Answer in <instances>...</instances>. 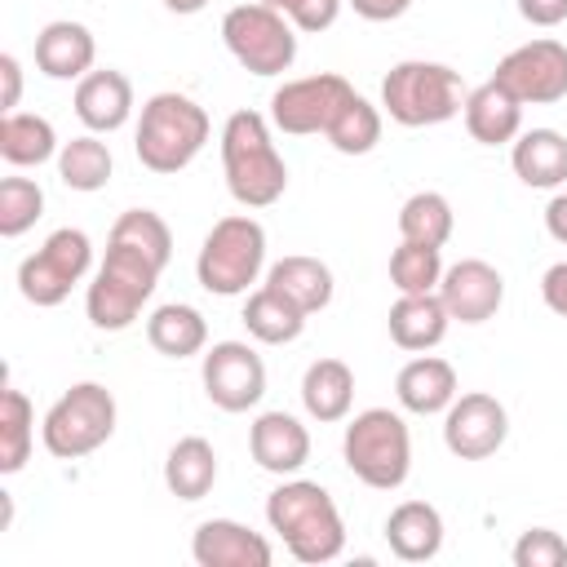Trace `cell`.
<instances>
[{
  "mask_svg": "<svg viewBox=\"0 0 567 567\" xmlns=\"http://www.w3.org/2000/svg\"><path fill=\"white\" fill-rule=\"evenodd\" d=\"M266 523L270 532H279V540L288 545V554L306 567L332 563L346 549V523L337 501L310 483V478H288L266 496Z\"/></svg>",
  "mask_w": 567,
  "mask_h": 567,
  "instance_id": "obj_1",
  "label": "cell"
},
{
  "mask_svg": "<svg viewBox=\"0 0 567 567\" xmlns=\"http://www.w3.org/2000/svg\"><path fill=\"white\" fill-rule=\"evenodd\" d=\"M221 173L230 199L244 208H270L288 190V164L261 111H235L221 124Z\"/></svg>",
  "mask_w": 567,
  "mask_h": 567,
  "instance_id": "obj_2",
  "label": "cell"
},
{
  "mask_svg": "<svg viewBox=\"0 0 567 567\" xmlns=\"http://www.w3.org/2000/svg\"><path fill=\"white\" fill-rule=\"evenodd\" d=\"M159 270H164L159 257H151V252H142L137 244L111 235L106 261L97 266L89 292H84L89 323L102 328V332H124V328H133V319L142 315V306L151 301V292H155V284H159Z\"/></svg>",
  "mask_w": 567,
  "mask_h": 567,
  "instance_id": "obj_3",
  "label": "cell"
},
{
  "mask_svg": "<svg viewBox=\"0 0 567 567\" xmlns=\"http://www.w3.org/2000/svg\"><path fill=\"white\" fill-rule=\"evenodd\" d=\"M208 133H213L208 111L195 97L155 93L142 106V120H137V133H133V151H137L142 168H151L159 177H173L204 151Z\"/></svg>",
  "mask_w": 567,
  "mask_h": 567,
  "instance_id": "obj_4",
  "label": "cell"
},
{
  "mask_svg": "<svg viewBox=\"0 0 567 567\" xmlns=\"http://www.w3.org/2000/svg\"><path fill=\"white\" fill-rule=\"evenodd\" d=\"M381 106L403 128L443 124V120L461 115V106H465L461 71H452L447 62H425V58L394 62L381 80Z\"/></svg>",
  "mask_w": 567,
  "mask_h": 567,
  "instance_id": "obj_5",
  "label": "cell"
},
{
  "mask_svg": "<svg viewBox=\"0 0 567 567\" xmlns=\"http://www.w3.org/2000/svg\"><path fill=\"white\" fill-rule=\"evenodd\" d=\"M266 266V230L248 213H230L213 221V230L199 244L195 279L213 297H244Z\"/></svg>",
  "mask_w": 567,
  "mask_h": 567,
  "instance_id": "obj_6",
  "label": "cell"
},
{
  "mask_svg": "<svg viewBox=\"0 0 567 567\" xmlns=\"http://www.w3.org/2000/svg\"><path fill=\"white\" fill-rule=\"evenodd\" d=\"M341 456L350 465V474L377 492H394L408 483L412 470V434L408 421L390 408H368L346 425L341 439Z\"/></svg>",
  "mask_w": 567,
  "mask_h": 567,
  "instance_id": "obj_7",
  "label": "cell"
},
{
  "mask_svg": "<svg viewBox=\"0 0 567 567\" xmlns=\"http://www.w3.org/2000/svg\"><path fill=\"white\" fill-rule=\"evenodd\" d=\"M115 434V394L102 381H75L40 425L44 452L58 461H80Z\"/></svg>",
  "mask_w": 567,
  "mask_h": 567,
  "instance_id": "obj_8",
  "label": "cell"
},
{
  "mask_svg": "<svg viewBox=\"0 0 567 567\" xmlns=\"http://www.w3.org/2000/svg\"><path fill=\"white\" fill-rule=\"evenodd\" d=\"M221 40L230 49V58L252 71V75H284L292 62H297V35H292V22L261 4V0H248V4H235L226 9L221 18Z\"/></svg>",
  "mask_w": 567,
  "mask_h": 567,
  "instance_id": "obj_9",
  "label": "cell"
},
{
  "mask_svg": "<svg viewBox=\"0 0 567 567\" xmlns=\"http://www.w3.org/2000/svg\"><path fill=\"white\" fill-rule=\"evenodd\" d=\"M89 266H93V244H89V235L75 230V226H62V230H53V235L18 266V292H22L31 306H40V310L62 306V301L71 297V288L89 275Z\"/></svg>",
  "mask_w": 567,
  "mask_h": 567,
  "instance_id": "obj_10",
  "label": "cell"
},
{
  "mask_svg": "<svg viewBox=\"0 0 567 567\" xmlns=\"http://www.w3.org/2000/svg\"><path fill=\"white\" fill-rule=\"evenodd\" d=\"M350 97H354V89H350L346 75H332V71L301 75V80H288V84L275 89V97H270V124L279 133H292V137L328 133V124L337 120V111Z\"/></svg>",
  "mask_w": 567,
  "mask_h": 567,
  "instance_id": "obj_11",
  "label": "cell"
},
{
  "mask_svg": "<svg viewBox=\"0 0 567 567\" xmlns=\"http://www.w3.org/2000/svg\"><path fill=\"white\" fill-rule=\"evenodd\" d=\"M501 89H509L523 106H549V102H563L567 97V44L540 35V40H527L518 49H509L501 62H496V75H492Z\"/></svg>",
  "mask_w": 567,
  "mask_h": 567,
  "instance_id": "obj_12",
  "label": "cell"
},
{
  "mask_svg": "<svg viewBox=\"0 0 567 567\" xmlns=\"http://www.w3.org/2000/svg\"><path fill=\"white\" fill-rule=\"evenodd\" d=\"M199 377H204V394L221 412H248L266 394V363L248 341H217L204 354Z\"/></svg>",
  "mask_w": 567,
  "mask_h": 567,
  "instance_id": "obj_13",
  "label": "cell"
},
{
  "mask_svg": "<svg viewBox=\"0 0 567 567\" xmlns=\"http://www.w3.org/2000/svg\"><path fill=\"white\" fill-rule=\"evenodd\" d=\"M505 434H509V412L487 390L456 394L452 408L443 412V443L461 461H487V456H496L501 443H505Z\"/></svg>",
  "mask_w": 567,
  "mask_h": 567,
  "instance_id": "obj_14",
  "label": "cell"
},
{
  "mask_svg": "<svg viewBox=\"0 0 567 567\" xmlns=\"http://www.w3.org/2000/svg\"><path fill=\"white\" fill-rule=\"evenodd\" d=\"M439 297H443V306H447V315L456 323H487L505 301V279H501V270L492 261L465 257V261L443 270Z\"/></svg>",
  "mask_w": 567,
  "mask_h": 567,
  "instance_id": "obj_15",
  "label": "cell"
},
{
  "mask_svg": "<svg viewBox=\"0 0 567 567\" xmlns=\"http://www.w3.org/2000/svg\"><path fill=\"white\" fill-rule=\"evenodd\" d=\"M190 558L199 567H270L275 549L261 532L235 518H204L190 536Z\"/></svg>",
  "mask_w": 567,
  "mask_h": 567,
  "instance_id": "obj_16",
  "label": "cell"
},
{
  "mask_svg": "<svg viewBox=\"0 0 567 567\" xmlns=\"http://www.w3.org/2000/svg\"><path fill=\"white\" fill-rule=\"evenodd\" d=\"M248 452L266 474H297L310 461V430L292 412H261L248 425Z\"/></svg>",
  "mask_w": 567,
  "mask_h": 567,
  "instance_id": "obj_17",
  "label": "cell"
},
{
  "mask_svg": "<svg viewBox=\"0 0 567 567\" xmlns=\"http://www.w3.org/2000/svg\"><path fill=\"white\" fill-rule=\"evenodd\" d=\"M394 399L412 416H439L456 399V368L439 354H416L394 377Z\"/></svg>",
  "mask_w": 567,
  "mask_h": 567,
  "instance_id": "obj_18",
  "label": "cell"
},
{
  "mask_svg": "<svg viewBox=\"0 0 567 567\" xmlns=\"http://www.w3.org/2000/svg\"><path fill=\"white\" fill-rule=\"evenodd\" d=\"M75 115L89 133H115L128 124L133 115V84L124 71L106 66V71H89L75 84Z\"/></svg>",
  "mask_w": 567,
  "mask_h": 567,
  "instance_id": "obj_19",
  "label": "cell"
},
{
  "mask_svg": "<svg viewBox=\"0 0 567 567\" xmlns=\"http://www.w3.org/2000/svg\"><path fill=\"white\" fill-rule=\"evenodd\" d=\"M93 58H97V44L84 22L58 18L35 35V66L49 80H84L93 71Z\"/></svg>",
  "mask_w": 567,
  "mask_h": 567,
  "instance_id": "obj_20",
  "label": "cell"
},
{
  "mask_svg": "<svg viewBox=\"0 0 567 567\" xmlns=\"http://www.w3.org/2000/svg\"><path fill=\"white\" fill-rule=\"evenodd\" d=\"M390 341L399 350H412V354H425L434 350L443 337H447V306L439 292H399V301L390 306Z\"/></svg>",
  "mask_w": 567,
  "mask_h": 567,
  "instance_id": "obj_21",
  "label": "cell"
},
{
  "mask_svg": "<svg viewBox=\"0 0 567 567\" xmlns=\"http://www.w3.org/2000/svg\"><path fill=\"white\" fill-rule=\"evenodd\" d=\"M461 115H465L470 137L483 142V146H505V142H514L523 133V102L509 89H501L496 80L470 89Z\"/></svg>",
  "mask_w": 567,
  "mask_h": 567,
  "instance_id": "obj_22",
  "label": "cell"
},
{
  "mask_svg": "<svg viewBox=\"0 0 567 567\" xmlns=\"http://www.w3.org/2000/svg\"><path fill=\"white\" fill-rule=\"evenodd\" d=\"M385 545L403 563H430L443 549V514L430 501H403L385 518Z\"/></svg>",
  "mask_w": 567,
  "mask_h": 567,
  "instance_id": "obj_23",
  "label": "cell"
},
{
  "mask_svg": "<svg viewBox=\"0 0 567 567\" xmlns=\"http://www.w3.org/2000/svg\"><path fill=\"white\" fill-rule=\"evenodd\" d=\"M509 164H514L523 186L558 190L567 182V137L558 128H527L514 137Z\"/></svg>",
  "mask_w": 567,
  "mask_h": 567,
  "instance_id": "obj_24",
  "label": "cell"
},
{
  "mask_svg": "<svg viewBox=\"0 0 567 567\" xmlns=\"http://www.w3.org/2000/svg\"><path fill=\"white\" fill-rule=\"evenodd\" d=\"M350 403H354V372L341 359H315L301 377V408L319 425H332L350 416Z\"/></svg>",
  "mask_w": 567,
  "mask_h": 567,
  "instance_id": "obj_25",
  "label": "cell"
},
{
  "mask_svg": "<svg viewBox=\"0 0 567 567\" xmlns=\"http://www.w3.org/2000/svg\"><path fill=\"white\" fill-rule=\"evenodd\" d=\"M164 483L177 501H204L217 483V452L208 439L199 434H186L168 447L164 456Z\"/></svg>",
  "mask_w": 567,
  "mask_h": 567,
  "instance_id": "obj_26",
  "label": "cell"
},
{
  "mask_svg": "<svg viewBox=\"0 0 567 567\" xmlns=\"http://www.w3.org/2000/svg\"><path fill=\"white\" fill-rule=\"evenodd\" d=\"M266 284L275 288V292H284L297 310H306V315H315V310H323L328 301H332V270L319 261V257H306V252H292V257H284V261H275L270 270H266Z\"/></svg>",
  "mask_w": 567,
  "mask_h": 567,
  "instance_id": "obj_27",
  "label": "cell"
},
{
  "mask_svg": "<svg viewBox=\"0 0 567 567\" xmlns=\"http://www.w3.org/2000/svg\"><path fill=\"white\" fill-rule=\"evenodd\" d=\"M146 341L164 354V359H190L208 346V323L195 306L186 301H168V306H155L151 319H146Z\"/></svg>",
  "mask_w": 567,
  "mask_h": 567,
  "instance_id": "obj_28",
  "label": "cell"
},
{
  "mask_svg": "<svg viewBox=\"0 0 567 567\" xmlns=\"http://www.w3.org/2000/svg\"><path fill=\"white\" fill-rule=\"evenodd\" d=\"M239 319H244L248 337L261 341V346H288V341H297L301 328H306V310H297V306H292L284 292H275L270 284H261L257 292H248Z\"/></svg>",
  "mask_w": 567,
  "mask_h": 567,
  "instance_id": "obj_29",
  "label": "cell"
},
{
  "mask_svg": "<svg viewBox=\"0 0 567 567\" xmlns=\"http://www.w3.org/2000/svg\"><path fill=\"white\" fill-rule=\"evenodd\" d=\"M62 146H58V133L44 115H27V111H9L0 120V155L4 164L13 168H35L44 159H53Z\"/></svg>",
  "mask_w": 567,
  "mask_h": 567,
  "instance_id": "obj_30",
  "label": "cell"
},
{
  "mask_svg": "<svg viewBox=\"0 0 567 567\" xmlns=\"http://www.w3.org/2000/svg\"><path fill=\"white\" fill-rule=\"evenodd\" d=\"M111 168H115L111 146L97 142L93 133L71 137V142H62V151H58V177H62V186H71V190H84V195L102 190V186L111 182Z\"/></svg>",
  "mask_w": 567,
  "mask_h": 567,
  "instance_id": "obj_31",
  "label": "cell"
},
{
  "mask_svg": "<svg viewBox=\"0 0 567 567\" xmlns=\"http://www.w3.org/2000/svg\"><path fill=\"white\" fill-rule=\"evenodd\" d=\"M35 443V408L22 390H0V474H18Z\"/></svg>",
  "mask_w": 567,
  "mask_h": 567,
  "instance_id": "obj_32",
  "label": "cell"
},
{
  "mask_svg": "<svg viewBox=\"0 0 567 567\" xmlns=\"http://www.w3.org/2000/svg\"><path fill=\"white\" fill-rule=\"evenodd\" d=\"M452 226H456L452 204H447V195H439V190H416V195H408L403 208H399V235L412 239V244L443 248V244L452 239Z\"/></svg>",
  "mask_w": 567,
  "mask_h": 567,
  "instance_id": "obj_33",
  "label": "cell"
},
{
  "mask_svg": "<svg viewBox=\"0 0 567 567\" xmlns=\"http://www.w3.org/2000/svg\"><path fill=\"white\" fill-rule=\"evenodd\" d=\"M323 137H328L332 151H341V155H368V151L381 142V111H377L368 97L354 93V97L337 111V120L328 124Z\"/></svg>",
  "mask_w": 567,
  "mask_h": 567,
  "instance_id": "obj_34",
  "label": "cell"
},
{
  "mask_svg": "<svg viewBox=\"0 0 567 567\" xmlns=\"http://www.w3.org/2000/svg\"><path fill=\"white\" fill-rule=\"evenodd\" d=\"M439 279H443V257H439V248L403 239V244L390 252V284H394L399 292H439Z\"/></svg>",
  "mask_w": 567,
  "mask_h": 567,
  "instance_id": "obj_35",
  "label": "cell"
},
{
  "mask_svg": "<svg viewBox=\"0 0 567 567\" xmlns=\"http://www.w3.org/2000/svg\"><path fill=\"white\" fill-rule=\"evenodd\" d=\"M44 213V190L31 177H4L0 182V235L18 239L27 235Z\"/></svg>",
  "mask_w": 567,
  "mask_h": 567,
  "instance_id": "obj_36",
  "label": "cell"
},
{
  "mask_svg": "<svg viewBox=\"0 0 567 567\" xmlns=\"http://www.w3.org/2000/svg\"><path fill=\"white\" fill-rule=\"evenodd\" d=\"M514 567H567V540L554 527H527L514 540Z\"/></svg>",
  "mask_w": 567,
  "mask_h": 567,
  "instance_id": "obj_37",
  "label": "cell"
},
{
  "mask_svg": "<svg viewBox=\"0 0 567 567\" xmlns=\"http://www.w3.org/2000/svg\"><path fill=\"white\" fill-rule=\"evenodd\" d=\"M261 4L279 9L297 31H310V35L328 31L337 22V13H341V0H261Z\"/></svg>",
  "mask_w": 567,
  "mask_h": 567,
  "instance_id": "obj_38",
  "label": "cell"
},
{
  "mask_svg": "<svg viewBox=\"0 0 567 567\" xmlns=\"http://www.w3.org/2000/svg\"><path fill=\"white\" fill-rule=\"evenodd\" d=\"M540 297H545V306H549L558 319H567V261H554V266L540 275Z\"/></svg>",
  "mask_w": 567,
  "mask_h": 567,
  "instance_id": "obj_39",
  "label": "cell"
},
{
  "mask_svg": "<svg viewBox=\"0 0 567 567\" xmlns=\"http://www.w3.org/2000/svg\"><path fill=\"white\" fill-rule=\"evenodd\" d=\"M518 13L532 27H558L567 18V0H518Z\"/></svg>",
  "mask_w": 567,
  "mask_h": 567,
  "instance_id": "obj_40",
  "label": "cell"
},
{
  "mask_svg": "<svg viewBox=\"0 0 567 567\" xmlns=\"http://www.w3.org/2000/svg\"><path fill=\"white\" fill-rule=\"evenodd\" d=\"M350 9L363 18V22H394L412 9V0H350Z\"/></svg>",
  "mask_w": 567,
  "mask_h": 567,
  "instance_id": "obj_41",
  "label": "cell"
},
{
  "mask_svg": "<svg viewBox=\"0 0 567 567\" xmlns=\"http://www.w3.org/2000/svg\"><path fill=\"white\" fill-rule=\"evenodd\" d=\"M0 80H4V93H0V111H18V93H22V66L13 53H0Z\"/></svg>",
  "mask_w": 567,
  "mask_h": 567,
  "instance_id": "obj_42",
  "label": "cell"
},
{
  "mask_svg": "<svg viewBox=\"0 0 567 567\" xmlns=\"http://www.w3.org/2000/svg\"><path fill=\"white\" fill-rule=\"evenodd\" d=\"M545 230H549V239L567 244V190H558V195L545 204Z\"/></svg>",
  "mask_w": 567,
  "mask_h": 567,
  "instance_id": "obj_43",
  "label": "cell"
},
{
  "mask_svg": "<svg viewBox=\"0 0 567 567\" xmlns=\"http://www.w3.org/2000/svg\"><path fill=\"white\" fill-rule=\"evenodd\" d=\"M164 4H168L173 13H199V9L208 4V0H164Z\"/></svg>",
  "mask_w": 567,
  "mask_h": 567,
  "instance_id": "obj_44",
  "label": "cell"
}]
</instances>
